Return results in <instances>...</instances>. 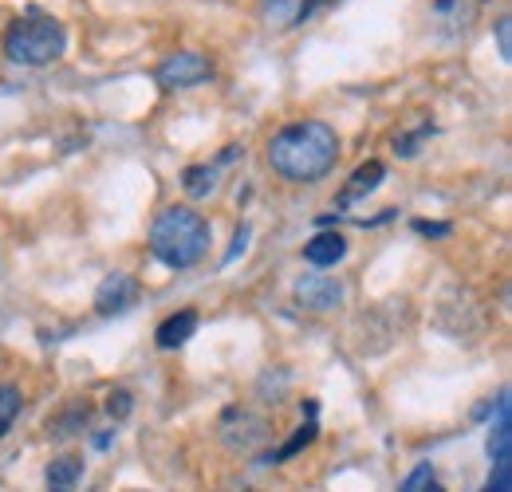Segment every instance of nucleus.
<instances>
[{"label": "nucleus", "mask_w": 512, "mask_h": 492, "mask_svg": "<svg viewBox=\"0 0 512 492\" xmlns=\"http://www.w3.org/2000/svg\"><path fill=\"white\" fill-rule=\"evenodd\" d=\"M193 331H197V311L182 308V311H174L170 319H162V323H158L154 339H158V347H162V351H178L182 343H190Z\"/></svg>", "instance_id": "obj_9"}, {"label": "nucleus", "mask_w": 512, "mask_h": 492, "mask_svg": "<svg viewBox=\"0 0 512 492\" xmlns=\"http://www.w3.org/2000/svg\"><path fill=\"white\" fill-rule=\"evenodd\" d=\"M497 48H501V60L512 63V20L509 16L497 20Z\"/></svg>", "instance_id": "obj_20"}, {"label": "nucleus", "mask_w": 512, "mask_h": 492, "mask_svg": "<svg viewBox=\"0 0 512 492\" xmlns=\"http://www.w3.org/2000/svg\"><path fill=\"white\" fill-rule=\"evenodd\" d=\"M182 185H186L190 197H209L217 189V166H190L182 174Z\"/></svg>", "instance_id": "obj_13"}, {"label": "nucleus", "mask_w": 512, "mask_h": 492, "mask_svg": "<svg viewBox=\"0 0 512 492\" xmlns=\"http://www.w3.org/2000/svg\"><path fill=\"white\" fill-rule=\"evenodd\" d=\"M323 4H335V0H300V8H296V16H292V24H304L312 12H320Z\"/></svg>", "instance_id": "obj_22"}, {"label": "nucleus", "mask_w": 512, "mask_h": 492, "mask_svg": "<svg viewBox=\"0 0 512 492\" xmlns=\"http://www.w3.org/2000/svg\"><path fill=\"white\" fill-rule=\"evenodd\" d=\"M221 441H225L229 449L249 453V449H256V445H264V441H268V422H264V418H256V414H249V410H241V406H233V410H225Z\"/></svg>", "instance_id": "obj_5"}, {"label": "nucleus", "mask_w": 512, "mask_h": 492, "mask_svg": "<svg viewBox=\"0 0 512 492\" xmlns=\"http://www.w3.org/2000/svg\"><path fill=\"white\" fill-rule=\"evenodd\" d=\"M48 492H60V489H48Z\"/></svg>", "instance_id": "obj_24"}, {"label": "nucleus", "mask_w": 512, "mask_h": 492, "mask_svg": "<svg viewBox=\"0 0 512 492\" xmlns=\"http://www.w3.org/2000/svg\"><path fill=\"white\" fill-rule=\"evenodd\" d=\"M296 300L308 311H335L347 300V288L331 276H300L296 280Z\"/></svg>", "instance_id": "obj_7"}, {"label": "nucleus", "mask_w": 512, "mask_h": 492, "mask_svg": "<svg viewBox=\"0 0 512 492\" xmlns=\"http://www.w3.org/2000/svg\"><path fill=\"white\" fill-rule=\"evenodd\" d=\"M249 237H253V229L249 225H241L237 233H233V248H229V256H225V264H233L241 252H245V245H249Z\"/></svg>", "instance_id": "obj_21"}, {"label": "nucleus", "mask_w": 512, "mask_h": 492, "mask_svg": "<svg viewBox=\"0 0 512 492\" xmlns=\"http://www.w3.org/2000/svg\"><path fill=\"white\" fill-rule=\"evenodd\" d=\"M339 158V134L323 119H304L272 134L268 142V166L284 182H320Z\"/></svg>", "instance_id": "obj_1"}, {"label": "nucleus", "mask_w": 512, "mask_h": 492, "mask_svg": "<svg viewBox=\"0 0 512 492\" xmlns=\"http://www.w3.org/2000/svg\"><path fill=\"white\" fill-rule=\"evenodd\" d=\"M209 75H213V63L205 60L201 52H174L154 71L158 87H166V91H190L197 83H205Z\"/></svg>", "instance_id": "obj_4"}, {"label": "nucleus", "mask_w": 512, "mask_h": 492, "mask_svg": "<svg viewBox=\"0 0 512 492\" xmlns=\"http://www.w3.org/2000/svg\"><path fill=\"white\" fill-rule=\"evenodd\" d=\"M398 492H446L442 485H438V473H434V465H418L402 485H398Z\"/></svg>", "instance_id": "obj_16"}, {"label": "nucleus", "mask_w": 512, "mask_h": 492, "mask_svg": "<svg viewBox=\"0 0 512 492\" xmlns=\"http://www.w3.org/2000/svg\"><path fill=\"white\" fill-rule=\"evenodd\" d=\"M142 296V284L130 276V272H111L99 288H95V311L99 315H123L138 304Z\"/></svg>", "instance_id": "obj_6"}, {"label": "nucleus", "mask_w": 512, "mask_h": 492, "mask_svg": "<svg viewBox=\"0 0 512 492\" xmlns=\"http://www.w3.org/2000/svg\"><path fill=\"white\" fill-rule=\"evenodd\" d=\"M79 477H83V461H79V457H56V461L48 465V489L71 492L79 485Z\"/></svg>", "instance_id": "obj_12"}, {"label": "nucleus", "mask_w": 512, "mask_h": 492, "mask_svg": "<svg viewBox=\"0 0 512 492\" xmlns=\"http://www.w3.org/2000/svg\"><path fill=\"white\" fill-rule=\"evenodd\" d=\"M130 410H134L130 390H111V398H107V414H111L115 422H123V418H130Z\"/></svg>", "instance_id": "obj_18"}, {"label": "nucleus", "mask_w": 512, "mask_h": 492, "mask_svg": "<svg viewBox=\"0 0 512 492\" xmlns=\"http://www.w3.org/2000/svg\"><path fill=\"white\" fill-rule=\"evenodd\" d=\"M347 256V241L339 237V233H320V237H312L308 245H304V260L312 264V268H331V264H339Z\"/></svg>", "instance_id": "obj_10"}, {"label": "nucleus", "mask_w": 512, "mask_h": 492, "mask_svg": "<svg viewBox=\"0 0 512 492\" xmlns=\"http://www.w3.org/2000/svg\"><path fill=\"white\" fill-rule=\"evenodd\" d=\"M20 406H24L20 390L12 382H0V437L12 430V422L20 418Z\"/></svg>", "instance_id": "obj_14"}, {"label": "nucleus", "mask_w": 512, "mask_h": 492, "mask_svg": "<svg viewBox=\"0 0 512 492\" xmlns=\"http://www.w3.org/2000/svg\"><path fill=\"white\" fill-rule=\"evenodd\" d=\"M209 237H213V229L197 209L170 205L150 225V252H154L158 264L182 272V268H193L209 252Z\"/></svg>", "instance_id": "obj_2"}, {"label": "nucleus", "mask_w": 512, "mask_h": 492, "mask_svg": "<svg viewBox=\"0 0 512 492\" xmlns=\"http://www.w3.org/2000/svg\"><path fill=\"white\" fill-rule=\"evenodd\" d=\"M312 441H316V418H308L300 430L292 433V437H288V441H284V445L272 453V461H288V457H296V453H300L304 445H312Z\"/></svg>", "instance_id": "obj_15"}, {"label": "nucleus", "mask_w": 512, "mask_h": 492, "mask_svg": "<svg viewBox=\"0 0 512 492\" xmlns=\"http://www.w3.org/2000/svg\"><path fill=\"white\" fill-rule=\"evenodd\" d=\"M386 178V166L383 162H367V166H359L355 174H351V185L343 189V201H355V197H363V193H375Z\"/></svg>", "instance_id": "obj_11"}, {"label": "nucleus", "mask_w": 512, "mask_h": 492, "mask_svg": "<svg viewBox=\"0 0 512 492\" xmlns=\"http://www.w3.org/2000/svg\"><path fill=\"white\" fill-rule=\"evenodd\" d=\"M481 492H512V465H493V473H489Z\"/></svg>", "instance_id": "obj_19"}, {"label": "nucleus", "mask_w": 512, "mask_h": 492, "mask_svg": "<svg viewBox=\"0 0 512 492\" xmlns=\"http://www.w3.org/2000/svg\"><path fill=\"white\" fill-rule=\"evenodd\" d=\"M485 453L493 465H509L512 457V402L509 390L497 394V422L489 426V437H485Z\"/></svg>", "instance_id": "obj_8"}, {"label": "nucleus", "mask_w": 512, "mask_h": 492, "mask_svg": "<svg viewBox=\"0 0 512 492\" xmlns=\"http://www.w3.org/2000/svg\"><path fill=\"white\" fill-rule=\"evenodd\" d=\"M67 32L64 24L40 8H28L12 28L4 32V56L20 67H48L64 56Z\"/></svg>", "instance_id": "obj_3"}, {"label": "nucleus", "mask_w": 512, "mask_h": 492, "mask_svg": "<svg viewBox=\"0 0 512 492\" xmlns=\"http://www.w3.org/2000/svg\"><path fill=\"white\" fill-rule=\"evenodd\" d=\"M434 134V126H422L418 134H406V138H394V154H402V158H414L418 154V146L426 142Z\"/></svg>", "instance_id": "obj_17"}, {"label": "nucleus", "mask_w": 512, "mask_h": 492, "mask_svg": "<svg viewBox=\"0 0 512 492\" xmlns=\"http://www.w3.org/2000/svg\"><path fill=\"white\" fill-rule=\"evenodd\" d=\"M414 233H422V237H449V225H438V221H414Z\"/></svg>", "instance_id": "obj_23"}]
</instances>
